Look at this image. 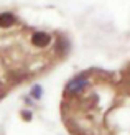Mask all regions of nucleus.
<instances>
[{"mask_svg":"<svg viewBox=\"0 0 130 135\" xmlns=\"http://www.w3.org/2000/svg\"><path fill=\"white\" fill-rule=\"evenodd\" d=\"M61 119L71 135H130V63L122 71H83L66 84Z\"/></svg>","mask_w":130,"mask_h":135,"instance_id":"nucleus-1","label":"nucleus"},{"mask_svg":"<svg viewBox=\"0 0 130 135\" xmlns=\"http://www.w3.org/2000/svg\"><path fill=\"white\" fill-rule=\"evenodd\" d=\"M66 48L61 36L31 30L17 15L0 12V100L64 59Z\"/></svg>","mask_w":130,"mask_h":135,"instance_id":"nucleus-2","label":"nucleus"}]
</instances>
